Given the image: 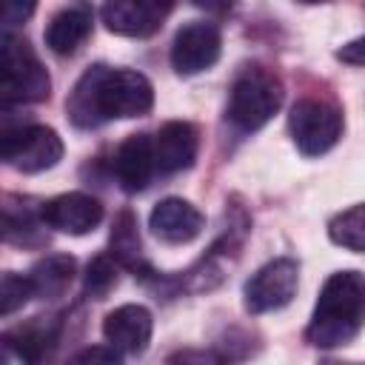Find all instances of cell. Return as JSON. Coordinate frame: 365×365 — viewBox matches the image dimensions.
Instances as JSON below:
<instances>
[{"mask_svg":"<svg viewBox=\"0 0 365 365\" xmlns=\"http://www.w3.org/2000/svg\"><path fill=\"white\" fill-rule=\"evenodd\" d=\"M154 106V86L134 68L91 66L74 83L66 111L77 128H97L111 120L143 117Z\"/></svg>","mask_w":365,"mask_h":365,"instance_id":"1","label":"cell"},{"mask_svg":"<svg viewBox=\"0 0 365 365\" xmlns=\"http://www.w3.org/2000/svg\"><path fill=\"white\" fill-rule=\"evenodd\" d=\"M365 325V274L336 271L325 279L305 339L314 348L348 345Z\"/></svg>","mask_w":365,"mask_h":365,"instance_id":"2","label":"cell"},{"mask_svg":"<svg viewBox=\"0 0 365 365\" xmlns=\"http://www.w3.org/2000/svg\"><path fill=\"white\" fill-rule=\"evenodd\" d=\"M282 100H285V88L277 71H271L268 66L251 63L231 83L228 120L240 131H257L279 111Z\"/></svg>","mask_w":365,"mask_h":365,"instance_id":"3","label":"cell"},{"mask_svg":"<svg viewBox=\"0 0 365 365\" xmlns=\"http://www.w3.org/2000/svg\"><path fill=\"white\" fill-rule=\"evenodd\" d=\"M51 80L46 66L37 60L31 46L11 31H3L0 51V97L6 106L11 103H40L48 97Z\"/></svg>","mask_w":365,"mask_h":365,"instance_id":"4","label":"cell"},{"mask_svg":"<svg viewBox=\"0 0 365 365\" xmlns=\"http://www.w3.org/2000/svg\"><path fill=\"white\" fill-rule=\"evenodd\" d=\"M288 128L297 148L305 157H319L331 151L342 137V111L331 100L302 97L291 106Z\"/></svg>","mask_w":365,"mask_h":365,"instance_id":"5","label":"cell"},{"mask_svg":"<svg viewBox=\"0 0 365 365\" xmlns=\"http://www.w3.org/2000/svg\"><path fill=\"white\" fill-rule=\"evenodd\" d=\"M0 157L6 165L23 171V174H37L60 163L63 157V140L54 128L48 125H14L3 128L0 137Z\"/></svg>","mask_w":365,"mask_h":365,"instance_id":"6","label":"cell"},{"mask_svg":"<svg viewBox=\"0 0 365 365\" xmlns=\"http://www.w3.org/2000/svg\"><path fill=\"white\" fill-rule=\"evenodd\" d=\"M299 285V265L291 257H277L254 271L242 288V302L248 314H268L285 308Z\"/></svg>","mask_w":365,"mask_h":365,"instance_id":"7","label":"cell"},{"mask_svg":"<svg viewBox=\"0 0 365 365\" xmlns=\"http://www.w3.org/2000/svg\"><path fill=\"white\" fill-rule=\"evenodd\" d=\"M222 51V37L220 29L208 20H191L185 23L171 43V66L177 74L191 77L205 68H211L220 60Z\"/></svg>","mask_w":365,"mask_h":365,"instance_id":"8","label":"cell"},{"mask_svg":"<svg viewBox=\"0 0 365 365\" xmlns=\"http://www.w3.org/2000/svg\"><path fill=\"white\" fill-rule=\"evenodd\" d=\"M40 217L48 228L60 231V234H88L100 225L103 220V202L91 194L83 191H68L60 197H51L46 202H40Z\"/></svg>","mask_w":365,"mask_h":365,"instance_id":"9","label":"cell"},{"mask_svg":"<svg viewBox=\"0 0 365 365\" xmlns=\"http://www.w3.org/2000/svg\"><path fill=\"white\" fill-rule=\"evenodd\" d=\"M154 143V165L160 177L180 174L194 165L200 151V131L188 120H168L160 125V131L151 137Z\"/></svg>","mask_w":365,"mask_h":365,"instance_id":"10","label":"cell"},{"mask_svg":"<svg viewBox=\"0 0 365 365\" xmlns=\"http://www.w3.org/2000/svg\"><path fill=\"white\" fill-rule=\"evenodd\" d=\"M171 9H174L171 3H160V0H111L100 9V17L106 29L114 34L148 37L163 26Z\"/></svg>","mask_w":365,"mask_h":365,"instance_id":"11","label":"cell"},{"mask_svg":"<svg viewBox=\"0 0 365 365\" xmlns=\"http://www.w3.org/2000/svg\"><path fill=\"white\" fill-rule=\"evenodd\" d=\"M60 331H63L60 317H31L29 322L9 328L3 334V342L23 365H46V359L54 354L60 342Z\"/></svg>","mask_w":365,"mask_h":365,"instance_id":"12","label":"cell"},{"mask_svg":"<svg viewBox=\"0 0 365 365\" xmlns=\"http://www.w3.org/2000/svg\"><path fill=\"white\" fill-rule=\"evenodd\" d=\"M151 331H154L151 311L137 302L120 305L108 311L103 319V336L120 354H143L151 342Z\"/></svg>","mask_w":365,"mask_h":365,"instance_id":"13","label":"cell"},{"mask_svg":"<svg viewBox=\"0 0 365 365\" xmlns=\"http://www.w3.org/2000/svg\"><path fill=\"white\" fill-rule=\"evenodd\" d=\"M202 225H205V217L200 214V208H194L182 197L160 200L148 217V228L154 231V237H160L163 242H171V245L191 242L194 237H200Z\"/></svg>","mask_w":365,"mask_h":365,"instance_id":"14","label":"cell"},{"mask_svg":"<svg viewBox=\"0 0 365 365\" xmlns=\"http://www.w3.org/2000/svg\"><path fill=\"white\" fill-rule=\"evenodd\" d=\"M111 171L123 191H128V194L143 191L151 182V177L157 174L151 134H131L128 140H123L120 148L114 151Z\"/></svg>","mask_w":365,"mask_h":365,"instance_id":"15","label":"cell"},{"mask_svg":"<svg viewBox=\"0 0 365 365\" xmlns=\"http://www.w3.org/2000/svg\"><path fill=\"white\" fill-rule=\"evenodd\" d=\"M91 20H94V11L86 3L60 9L46 26V46L60 57L74 54L91 34Z\"/></svg>","mask_w":365,"mask_h":365,"instance_id":"16","label":"cell"},{"mask_svg":"<svg viewBox=\"0 0 365 365\" xmlns=\"http://www.w3.org/2000/svg\"><path fill=\"white\" fill-rule=\"evenodd\" d=\"M74 274H77L74 257H68V254H48L40 262H34V268L29 271V279H31L34 297L54 299V297L66 294V288L71 285Z\"/></svg>","mask_w":365,"mask_h":365,"instance_id":"17","label":"cell"},{"mask_svg":"<svg viewBox=\"0 0 365 365\" xmlns=\"http://www.w3.org/2000/svg\"><path fill=\"white\" fill-rule=\"evenodd\" d=\"M123 268L134 271V277L148 268L145 259H143V242H140V231H137V217L134 211L123 208L117 217H114V225H111V251H108Z\"/></svg>","mask_w":365,"mask_h":365,"instance_id":"18","label":"cell"},{"mask_svg":"<svg viewBox=\"0 0 365 365\" xmlns=\"http://www.w3.org/2000/svg\"><path fill=\"white\" fill-rule=\"evenodd\" d=\"M40 225H46L43 217H40V208H31L29 200H23L20 208H17L14 197H6V205H3V234H6V242L43 245L46 237L40 234Z\"/></svg>","mask_w":365,"mask_h":365,"instance_id":"19","label":"cell"},{"mask_svg":"<svg viewBox=\"0 0 365 365\" xmlns=\"http://www.w3.org/2000/svg\"><path fill=\"white\" fill-rule=\"evenodd\" d=\"M328 237H331V242H336L339 248L365 251V202L339 211V214L328 222Z\"/></svg>","mask_w":365,"mask_h":365,"instance_id":"20","label":"cell"},{"mask_svg":"<svg viewBox=\"0 0 365 365\" xmlns=\"http://www.w3.org/2000/svg\"><path fill=\"white\" fill-rule=\"evenodd\" d=\"M117 274H120V262L111 254H97L88 259L86 274H83V291L91 299H106L108 291L117 285Z\"/></svg>","mask_w":365,"mask_h":365,"instance_id":"21","label":"cell"},{"mask_svg":"<svg viewBox=\"0 0 365 365\" xmlns=\"http://www.w3.org/2000/svg\"><path fill=\"white\" fill-rule=\"evenodd\" d=\"M34 297V288H31V279H29V274L23 277V274H14V271H9V274H3V317H11L17 308H23L29 299Z\"/></svg>","mask_w":365,"mask_h":365,"instance_id":"22","label":"cell"},{"mask_svg":"<svg viewBox=\"0 0 365 365\" xmlns=\"http://www.w3.org/2000/svg\"><path fill=\"white\" fill-rule=\"evenodd\" d=\"M66 365H123V356L111 345H88L77 351Z\"/></svg>","mask_w":365,"mask_h":365,"instance_id":"23","label":"cell"},{"mask_svg":"<svg viewBox=\"0 0 365 365\" xmlns=\"http://www.w3.org/2000/svg\"><path fill=\"white\" fill-rule=\"evenodd\" d=\"M168 365H228V359L217 348H182L168 356Z\"/></svg>","mask_w":365,"mask_h":365,"instance_id":"24","label":"cell"},{"mask_svg":"<svg viewBox=\"0 0 365 365\" xmlns=\"http://www.w3.org/2000/svg\"><path fill=\"white\" fill-rule=\"evenodd\" d=\"M336 57H339L342 63H348V66H365V34L356 37V40H351V43H345V46L336 51Z\"/></svg>","mask_w":365,"mask_h":365,"instance_id":"25","label":"cell"},{"mask_svg":"<svg viewBox=\"0 0 365 365\" xmlns=\"http://www.w3.org/2000/svg\"><path fill=\"white\" fill-rule=\"evenodd\" d=\"M34 11V6L29 3V6H20V3H9L6 6V14H3V29L9 31L11 26H17V23H23L29 14Z\"/></svg>","mask_w":365,"mask_h":365,"instance_id":"26","label":"cell"},{"mask_svg":"<svg viewBox=\"0 0 365 365\" xmlns=\"http://www.w3.org/2000/svg\"><path fill=\"white\" fill-rule=\"evenodd\" d=\"M319 365H354V362H319Z\"/></svg>","mask_w":365,"mask_h":365,"instance_id":"27","label":"cell"}]
</instances>
